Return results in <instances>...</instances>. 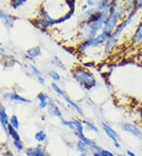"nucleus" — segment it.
Wrapping results in <instances>:
<instances>
[{
    "instance_id": "f257e3e1",
    "label": "nucleus",
    "mask_w": 142,
    "mask_h": 156,
    "mask_svg": "<svg viewBox=\"0 0 142 156\" xmlns=\"http://www.w3.org/2000/svg\"><path fill=\"white\" fill-rule=\"evenodd\" d=\"M124 7L117 2H112L110 13L104 23L102 32L112 35V33L118 26V22L121 19L124 13Z\"/></svg>"
},
{
    "instance_id": "f03ea898",
    "label": "nucleus",
    "mask_w": 142,
    "mask_h": 156,
    "mask_svg": "<svg viewBox=\"0 0 142 156\" xmlns=\"http://www.w3.org/2000/svg\"><path fill=\"white\" fill-rule=\"evenodd\" d=\"M139 8L137 7V2H134V7L130 11V13L129 14V16L126 18L125 20H123L119 25H118V26L116 27L115 29L114 30V32L112 33V35L111 36V37L108 39V40L107 41V44L105 45V52L108 51L109 50L111 49L115 45V44L117 43L118 39L121 36L122 31L126 28V26L129 25L130 21H132V19L133 18V17L135 16L137 13V10H138Z\"/></svg>"
},
{
    "instance_id": "7ed1b4c3",
    "label": "nucleus",
    "mask_w": 142,
    "mask_h": 156,
    "mask_svg": "<svg viewBox=\"0 0 142 156\" xmlns=\"http://www.w3.org/2000/svg\"><path fill=\"white\" fill-rule=\"evenodd\" d=\"M74 77L86 90H90L96 84L94 74L82 66L76 67L73 72Z\"/></svg>"
},
{
    "instance_id": "20e7f679",
    "label": "nucleus",
    "mask_w": 142,
    "mask_h": 156,
    "mask_svg": "<svg viewBox=\"0 0 142 156\" xmlns=\"http://www.w3.org/2000/svg\"><path fill=\"white\" fill-rule=\"evenodd\" d=\"M111 35L109 34V33H102L100 34H99L98 36H96L95 38L91 39V40H86L82 44H81L80 46V51H85L87 49L90 48H95V47H97V46L100 45L103 43L107 41L108 39L110 38Z\"/></svg>"
},
{
    "instance_id": "39448f33",
    "label": "nucleus",
    "mask_w": 142,
    "mask_h": 156,
    "mask_svg": "<svg viewBox=\"0 0 142 156\" xmlns=\"http://www.w3.org/2000/svg\"><path fill=\"white\" fill-rule=\"evenodd\" d=\"M122 129L124 131L132 134L135 137L138 138V139H142V131L138 126H137L134 124L131 123H125L122 126Z\"/></svg>"
},
{
    "instance_id": "423d86ee",
    "label": "nucleus",
    "mask_w": 142,
    "mask_h": 156,
    "mask_svg": "<svg viewBox=\"0 0 142 156\" xmlns=\"http://www.w3.org/2000/svg\"><path fill=\"white\" fill-rule=\"evenodd\" d=\"M62 122L64 126L68 127L73 131L76 132L77 133H84V126L82 122L80 120H72V121H66L62 120Z\"/></svg>"
},
{
    "instance_id": "0eeeda50",
    "label": "nucleus",
    "mask_w": 142,
    "mask_h": 156,
    "mask_svg": "<svg viewBox=\"0 0 142 156\" xmlns=\"http://www.w3.org/2000/svg\"><path fill=\"white\" fill-rule=\"evenodd\" d=\"M101 126H102L103 129L105 132V133L107 134L109 138L111 140L114 142V144L118 143V140H119V136L117 133V132L115 130H114L111 126H109L107 124L104 123V122H102L101 123Z\"/></svg>"
},
{
    "instance_id": "6e6552de",
    "label": "nucleus",
    "mask_w": 142,
    "mask_h": 156,
    "mask_svg": "<svg viewBox=\"0 0 142 156\" xmlns=\"http://www.w3.org/2000/svg\"><path fill=\"white\" fill-rule=\"evenodd\" d=\"M27 156H47L45 151L43 149L40 144L37 145L35 147H29L25 151Z\"/></svg>"
},
{
    "instance_id": "1a4fd4ad",
    "label": "nucleus",
    "mask_w": 142,
    "mask_h": 156,
    "mask_svg": "<svg viewBox=\"0 0 142 156\" xmlns=\"http://www.w3.org/2000/svg\"><path fill=\"white\" fill-rule=\"evenodd\" d=\"M48 109H47V111L51 115L55 117H58V118H62V112H61L60 109L59 108V107L57 106L56 103L54 102L51 99H49V102H48Z\"/></svg>"
},
{
    "instance_id": "9d476101",
    "label": "nucleus",
    "mask_w": 142,
    "mask_h": 156,
    "mask_svg": "<svg viewBox=\"0 0 142 156\" xmlns=\"http://www.w3.org/2000/svg\"><path fill=\"white\" fill-rule=\"evenodd\" d=\"M132 41L133 43H134L136 44H142V17L138 26H137L136 31H135L134 35L133 36Z\"/></svg>"
},
{
    "instance_id": "9b49d317",
    "label": "nucleus",
    "mask_w": 142,
    "mask_h": 156,
    "mask_svg": "<svg viewBox=\"0 0 142 156\" xmlns=\"http://www.w3.org/2000/svg\"><path fill=\"white\" fill-rule=\"evenodd\" d=\"M0 122L3 126L5 131L8 132V122H9V118L6 112V109L3 106L0 107Z\"/></svg>"
},
{
    "instance_id": "f8f14e48",
    "label": "nucleus",
    "mask_w": 142,
    "mask_h": 156,
    "mask_svg": "<svg viewBox=\"0 0 142 156\" xmlns=\"http://www.w3.org/2000/svg\"><path fill=\"white\" fill-rule=\"evenodd\" d=\"M37 98L38 99H39V101H40V104H39V106H40V109H44L48 106V101H47L48 97H47V95H46L45 93H44V92H40V93L38 94Z\"/></svg>"
},
{
    "instance_id": "ddd939ff",
    "label": "nucleus",
    "mask_w": 142,
    "mask_h": 156,
    "mask_svg": "<svg viewBox=\"0 0 142 156\" xmlns=\"http://www.w3.org/2000/svg\"><path fill=\"white\" fill-rule=\"evenodd\" d=\"M63 98H64V99L66 100V103H68V104H70V106H71V107H72L76 111H77V112L79 113L81 115H84L83 111H82V109L81 108V107H79V106H78V105L75 102H74L72 99H70V98L68 97V95H64V96H63Z\"/></svg>"
},
{
    "instance_id": "4468645a",
    "label": "nucleus",
    "mask_w": 142,
    "mask_h": 156,
    "mask_svg": "<svg viewBox=\"0 0 142 156\" xmlns=\"http://www.w3.org/2000/svg\"><path fill=\"white\" fill-rule=\"evenodd\" d=\"M8 133H9V135L11 136V137L14 140V141H21V137L19 136V134L17 133V130H16L15 128H13V126L9 124L8 125Z\"/></svg>"
},
{
    "instance_id": "2eb2a0df",
    "label": "nucleus",
    "mask_w": 142,
    "mask_h": 156,
    "mask_svg": "<svg viewBox=\"0 0 142 156\" xmlns=\"http://www.w3.org/2000/svg\"><path fill=\"white\" fill-rule=\"evenodd\" d=\"M6 97H9V99H13V100H16V101H20V102H23V103H30L31 101L28 100V99H25V98L22 97L21 95H17V94L15 93H12V94H8L6 95Z\"/></svg>"
},
{
    "instance_id": "dca6fc26",
    "label": "nucleus",
    "mask_w": 142,
    "mask_h": 156,
    "mask_svg": "<svg viewBox=\"0 0 142 156\" xmlns=\"http://www.w3.org/2000/svg\"><path fill=\"white\" fill-rule=\"evenodd\" d=\"M35 139L39 143H43L47 139V134L43 130H40V131L36 132V133L35 134Z\"/></svg>"
},
{
    "instance_id": "f3484780",
    "label": "nucleus",
    "mask_w": 142,
    "mask_h": 156,
    "mask_svg": "<svg viewBox=\"0 0 142 156\" xmlns=\"http://www.w3.org/2000/svg\"><path fill=\"white\" fill-rule=\"evenodd\" d=\"M76 148H77V150L79 151L80 154H81V153H86V154H87L89 147L85 144V143H83L82 140H78L77 144H76Z\"/></svg>"
},
{
    "instance_id": "a211bd4d",
    "label": "nucleus",
    "mask_w": 142,
    "mask_h": 156,
    "mask_svg": "<svg viewBox=\"0 0 142 156\" xmlns=\"http://www.w3.org/2000/svg\"><path fill=\"white\" fill-rule=\"evenodd\" d=\"M27 54L30 57L35 58L40 55V54H41V51H40V48L39 47H34V48L28 49V51H27Z\"/></svg>"
},
{
    "instance_id": "6ab92c4d",
    "label": "nucleus",
    "mask_w": 142,
    "mask_h": 156,
    "mask_svg": "<svg viewBox=\"0 0 142 156\" xmlns=\"http://www.w3.org/2000/svg\"><path fill=\"white\" fill-rule=\"evenodd\" d=\"M51 88H52V89H53L57 94H59V95H60V96H62V97H63L64 95H66V94L65 93V91H63L56 83H52V84H51Z\"/></svg>"
},
{
    "instance_id": "aec40b11",
    "label": "nucleus",
    "mask_w": 142,
    "mask_h": 156,
    "mask_svg": "<svg viewBox=\"0 0 142 156\" xmlns=\"http://www.w3.org/2000/svg\"><path fill=\"white\" fill-rule=\"evenodd\" d=\"M9 122H10V125H11L13 128H15L16 129H17L19 128L18 118H17V117L16 116V115L11 116L10 119H9Z\"/></svg>"
},
{
    "instance_id": "412c9836",
    "label": "nucleus",
    "mask_w": 142,
    "mask_h": 156,
    "mask_svg": "<svg viewBox=\"0 0 142 156\" xmlns=\"http://www.w3.org/2000/svg\"><path fill=\"white\" fill-rule=\"evenodd\" d=\"M48 75H49V76L52 80H55V81H58V80H61L60 75L59 74V73L56 72L55 70H51L48 73Z\"/></svg>"
},
{
    "instance_id": "4be33fe9",
    "label": "nucleus",
    "mask_w": 142,
    "mask_h": 156,
    "mask_svg": "<svg viewBox=\"0 0 142 156\" xmlns=\"http://www.w3.org/2000/svg\"><path fill=\"white\" fill-rule=\"evenodd\" d=\"M85 122V123L86 124V125H87L88 127H89V129H90L92 130V131L95 132V133H98V132H99L98 128L96 127V125H95V124L93 123V122H89V121H85V122Z\"/></svg>"
},
{
    "instance_id": "5701e85b",
    "label": "nucleus",
    "mask_w": 142,
    "mask_h": 156,
    "mask_svg": "<svg viewBox=\"0 0 142 156\" xmlns=\"http://www.w3.org/2000/svg\"><path fill=\"white\" fill-rule=\"evenodd\" d=\"M99 152L100 153L101 155L102 156H115L114 153H112L111 151H108L107 149H104L102 148L101 149Z\"/></svg>"
},
{
    "instance_id": "b1692460",
    "label": "nucleus",
    "mask_w": 142,
    "mask_h": 156,
    "mask_svg": "<svg viewBox=\"0 0 142 156\" xmlns=\"http://www.w3.org/2000/svg\"><path fill=\"white\" fill-rule=\"evenodd\" d=\"M24 3H25V1H23V0H19V1H13V2H11V5L14 8H17L19 6L23 5Z\"/></svg>"
},
{
    "instance_id": "393cba45",
    "label": "nucleus",
    "mask_w": 142,
    "mask_h": 156,
    "mask_svg": "<svg viewBox=\"0 0 142 156\" xmlns=\"http://www.w3.org/2000/svg\"><path fill=\"white\" fill-rule=\"evenodd\" d=\"M13 144L15 146L16 148L19 151H21L24 149V146H23L22 144L21 143V141H14L13 142Z\"/></svg>"
},
{
    "instance_id": "a878e982",
    "label": "nucleus",
    "mask_w": 142,
    "mask_h": 156,
    "mask_svg": "<svg viewBox=\"0 0 142 156\" xmlns=\"http://www.w3.org/2000/svg\"><path fill=\"white\" fill-rule=\"evenodd\" d=\"M38 81L40 82L41 84H45V79H44V77H43V76H38Z\"/></svg>"
},
{
    "instance_id": "bb28decb",
    "label": "nucleus",
    "mask_w": 142,
    "mask_h": 156,
    "mask_svg": "<svg viewBox=\"0 0 142 156\" xmlns=\"http://www.w3.org/2000/svg\"><path fill=\"white\" fill-rule=\"evenodd\" d=\"M32 69H33V72H34L35 74L39 75V76H40V71L38 69H36L35 66H32Z\"/></svg>"
},
{
    "instance_id": "cd10ccee",
    "label": "nucleus",
    "mask_w": 142,
    "mask_h": 156,
    "mask_svg": "<svg viewBox=\"0 0 142 156\" xmlns=\"http://www.w3.org/2000/svg\"><path fill=\"white\" fill-rule=\"evenodd\" d=\"M126 155L127 156H136V154L134 152H133L132 151L127 150L126 151Z\"/></svg>"
},
{
    "instance_id": "c85d7f7f",
    "label": "nucleus",
    "mask_w": 142,
    "mask_h": 156,
    "mask_svg": "<svg viewBox=\"0 0 142 156\" xmlns=\"http://www.w3.org/2000/svg\"><path fill=\"white\" fill-rule=\"evenodd\" d=\"M96 4V2H93V1H88L87 2V5L89 6H94Z\"/></svg>"
},
{
    "instance_id": "c756f323",
    "label": "nucleus",
    "mask_w": 142,
    "mask_h": 156,
    "mask_svg": "<svg viewBox=\"0 0 142 156\" xmlns=\"http://www.w3.org/2000/svg\"><path fill=\"white\" fill-rule=\"evenodd\" d=\"M88 8H89V6L87 5V3L84 4L83 6H82V10H83V11H87Z\"/></svg>"
},
{
    "instance_id": "7c9ffc66",
    "label": "nucleus",
    "mask_w": 142,
    "mask_h": 156,
    "mask_svg": "<svg viewBox=\"0 0 142 156\" xmlns=\"http://www.w3.org/2000/svg\"><path fill=\"white\" fill-rule=\"evenodd\" d=\"M3 156H13V154L11 151H6V152L4 153Z\"/></svg>"
},
{
    "instance_id": "2f4dec72",
    "label": "nucleus",
    "mask_w": 142,
    "mask_h": 156,
    "mask_svg": "<svg viewBox=\"0 0 142 156\" xmlns=\"http://www.w3.org/2000/svg\"><path fill=\"white\" fill-rule=\"evenodd\" d=\"M93 156H102V155H101L100 153L98 152V151H94V152L93 153Z\"/></svg>"
},
{
    "instance_id": "473e14b6",
    "label": "nucleus",
    "mask_w": 142,
    "mask_h": 156,
    "mask_svg": "<svg viewBox=\"0 0 142 156\" xmlns=\"http://www.w3.org/2000/svg\"><path fill=\"white\" fill-rule=\"evenodd\" d=\"M80 156H87V154L86 153H81Z\"/></svg>"
},
{
    "instance_id": "72a5a7b5",
    "label": "nucleus",
    "mask_w": 142,
    "mask_h": 156,
    "mask_svg": "<svg viewBox=\"0 0 142 156\" xmlns=\"http://www.w3.org/2000/svg\"><path fill=\"white\" fill-rule=\"evenodd\" d=\"M140 119H141V122H142V109H141V111H140Z\"/></svg>"
},
{
    "instance_id": "f704fd0d",
    "label": "nucleus",
    "mask_w": 142,
    "mask_h": 156,
    "mask_svg": "<svg viewBox=\"0 0 142 156\" xmlns=\"http://www.w3.org/2000/svg\"><path fill=\"white\" fill-rule=\"evenodd\" d=\"M118 156H127L126 154H118Z\"/></svg>"
}]
</instances>
